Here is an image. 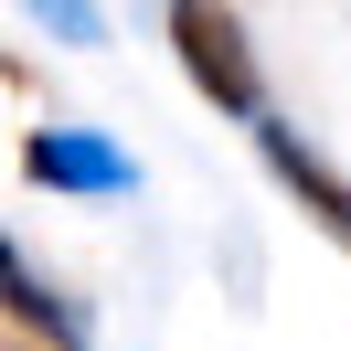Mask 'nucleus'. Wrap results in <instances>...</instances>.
I'll return each instance as SVG.
<instances>
[{"label":"nucleus","instance_id":"1","mask_svg":"<svg viewBox=\"0 0 351 351\" xmlns=\"http://www.w3.org/2000/svg\"><path fill=\"white\" fill-rule=\"evenodd\" d=\"M171 43H181V75H192L223 117H266V75H256V53H245L234 0H171Z\"/></svg>","mask_w":351,"mask_h":351},{"label":"nucleus","instance_id":"2","mask_svg":"<svg viewBox=\"0 0 351 351\" xmlns=\"http://www.w3.org/2000/svg\"><path fill=\"white\" fill-rule=\"evenodd\" d=\"M22 171L43 181V192H128V149H107L96 128H32Z\"/></svg>","mask_w":351,"mask_h":351},{"label":"nucleus","instance_id":"3","mask_svg":"<svg viewBox=\"0 0 351 351\" xmlns=\"http://www.w3.org/2000/svg\"><path fill=\"white\" fill-rule=\"evenodd\" d=\"M0 319L22 330L32 351H75V308H64V298H53V287L22 266V245H11V234H0Z\"/></svg>","mask_w":351,"mask_h":351},{"label":"nucleus","instance_id":"4","mask_svg":"<svg viewBox=\"0 0 351 351\" xmlns=\"http://www.w3.org/2000/svg\"><path fill=\"white\" fill-rule=\"evenodd\" d=\"M256 138H266V171H277L287 192H308V202H319L330 223H351V181H330L319 160H308V149H298V138H287V128H266V117H256Z\"/></svg>","mask_w":351,"mask_h":351},{"label":"nucleus","instance_id":"5","mask_svg":"<svg viewBox=\"0 0 351 351\" xmlns=\"http://www.w3.org/2000/svg\"><path fill=\"white\" fill-rule=\"evenodd\" d=\"M22 11H43L64 43H96V32H107V22H96V0H22Z\"/></svg>","mask_w":351,"mask_h":351},{"label":"nucleus","instance_id":"6","mask_svg":"<svg viewBox=\"0 0 351 351\" xmlns=\"http://www.w3.org/2000/svg\"><path fill=\"white\" fill-rule=\"evenodd\" d=\"M22 351H32V341H22Z\"/></svg>","mask_w":351,"mask_h":351}]
</instances>
